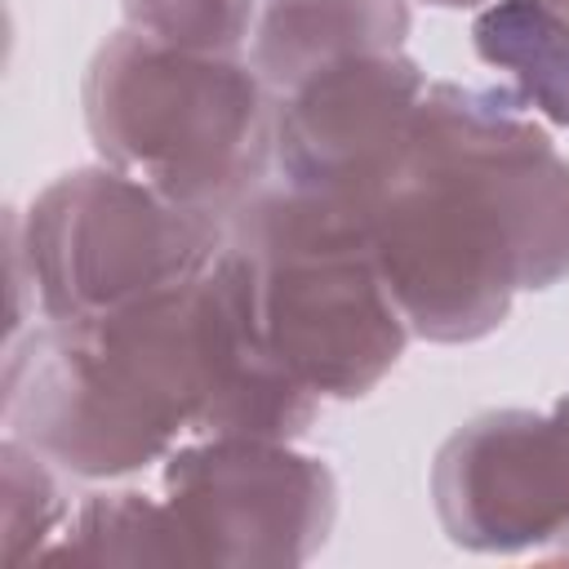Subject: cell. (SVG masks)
<instances>
[{
	"mask_svg": "<svg viewBox=\"0 0 569 569\" xmlns=\"http://www.w3.org/2000/svg\"><path fill=\"white\" fill-rule=\"evenodd\" d=\"M547 418H551V436H556V453H560V471H565V489H569V391L547 409ZM565 542H556L551 551H560Z\"/></svg>",
	"mask_w": 569,
	"mask_h": 569,
	"instance_id": "5bb4252c",
	"label": "cell"
},
{
	"mask_svg": "<svg viewBox=\"0 0 569 569\" xmlns=\"http://www.w3.org/2000/svg\"><path fill=\"white\" fill-rule=\"evenodd\" d=\"M471 49L511 80V93L547 124L569 129V22L542 0H493L471 22Z\"/></svg>",
	"mask_w": 569,
	"mask_h": 569,
	"instance_id": "30bf717a",
	"label": "cell"
},
{
	"mask_svg": "<svg viewBox=\"0 0 569 569\" xmlns=\"http://www.w3.org/2000/svg\"><path fill=\"white\" fill-rule=\"evenodd\" d=\"M427 4H436V9H485L493 0H427Z\"/></svg>",
	"mask_w": 569,
	"mask_h": 569,
	"instance_id": "9a60e30c",
	"label": "cell"
},
{
	"mask_svg": "<svg viewBox=\"0 0 569 569\" xmlns=\"http://www.w3.org/2000/svg\"><path fill=\"white\" fill-rule=\"evenodd\" d=\"M218 262L258 342L320 400L369 396L413 338L351 204L271 178L227 218Z\"/></svg>",
	"mask_w": 569,
	"mask_h": 569,
	"instance_id": "3957f363",
	"label": "cell"
},
{
	"mask_svg": "<svg viewBox=\"0 0 569 569\" xmlns=\"http://www.w3.org/2000/svg\"><path fill=\"white\" fill-rule=\"evenodd\" d=\"M356 213L427 342H480L516 293L569 280V160L511 89L431 80Z\"/></svg>",
	"mask_w": 569,
	"mask_h": 569,
	"instance_id": "7a4b0ae2",
	"label": "cell"
},
{
	"mask_svg": "<svg viewBox=\"0 0 569 569\" xmlns=\"http://www.w3.org/2000/svg\"><path fill=\"white\" fill-rule=\"evenodd\" d=\"M542 4H547L556 18H565V22H569V0H542Z\"/></svg>",
	"mask_w": 569,
	"mask_h": 569,
	"instance_id": "2e32d148",
	"label": "cell"
},
{
	"mask_svg": "<svg viewBox=\"0 0 569 569\" xmlns=\"http://www.w3.org/2000/svg\"><path fill=\"white\" fill-rule=\"evenodd\" d=\"M160 485L196 565H307L338 520L333 467L293 440L191 436L164 453Z\"/></svg>",
	"mask_w": 569,
	"mask_h": 569,
	"instance_id": "8992f818",
	"label": "cell"
},
{
	"mask_svg": "<svg viewBox=\"0 0 569 569\" xmlns=\"http://www.w3.org/2000/svg\"><path fill=\"white\" fill-rule=\"evenodd\" d=\"M124 22L178 49L244 53L262 0H120Z\"/></svg>",
	"mask_w": 569,
	"mask_h": 569,
	"instance_id": "4fadbf2b",
	"label": "cell"
},
{
	"mask_svg": "<svg viewBox=\"0 0 569 569\" xmlns=\"http://www.w3.org/2000/svg\"><path fill=\"white\" fill-rule=\"evenodd\" d=\"M53 467L58 462H49L36 445L4 436L0 445V542H4L9 565L40 560L44 547L58 538L62 520L71 516Z\"/></svg>",
	"mask_w": 569,
	"mask_h": 569,
	"instance_id": "7c38bea8",
	"label": "cell"
},
{
	"mask_svg": "<svg viewBox=\"0 0 569 569\" xmlns=\"http://www.w3.org/2000/svg\"><path fill=\"white\" fill-rule=\"evenodd\" d=\"M316 413L320 396L258 342L218 258L107 316H44L4 356L9 436L84 480L133 476L191 436L298 440Z\"/></svg>",
	"mask_w": 569,
	"mask_h": 569,
	"instance_id": "6da1fadb",
	"label": "cell"
},
{
	"mask_svg": "<svg viewBox=\"0 0 569 569\" xmlns=\"http://www.w3.org/2000/svg\"><path fill=\"white\" fill-rule=\"evenodd\" d=\"M31 298L49 320L107 316L200 276L227 222L196 213L142 178L84 164L58 173L27 213H9Z\"/></svg>",
	"mask_w": 569,
	"mask_h": 569,
	"instance_id": "5b68a950",
	"label": "cell"
},
{
	"mask_svg": "<svg viewBox=\"0 0 569 569\" xmlns=\"http://www.w3.org/2000/svg\"><path fill=\"white\" fill-rule=\"evenodd\" d=\"M436 520L480 556L551 551L569 538V493L547 409H489L445 436L431 462Z\"/></svg>",
	"mask_w": 569,
	"mask_h": 569,
	"instance_id": "52a82bcc",
	"label": "cell"
},
{
	"mask_svg": "<svg viewBox=\"0 0 569 569\" xmlns=\"http://www.w3.org/2000/svg\"><path fill=\"white\" fill-rule=\"evenodd\" d=\"M427 71L405 53H360L276 98V178L351 204L405 147Z\"/></svg>",
	"mask_w": 569,
	"mask_h": 569,
	"instance_id": "ba28073f",
	"label": "cell"
},
{
	"mask_svg": "<svg viewBox=\"0 0 569 569\" xmlns=\"http://www.w3.org/2000/svg\"><path fill=\"white\" fill-rule=\"evenodd\" d=\"M40 560L71 565H196L169 502L138 489L84 493Z\"/></svg>",
	"mask_w": 569,
	"mask_h": 569,
	"instance_id": "8fae6325",
	"label": "cell"
},
{
	"mask_svg": "<svg viewBox=\"0 0 569 569\" xmlns=\"http://www.w3.org/2000/svg\"><path fill=\"white\" fill-rule=\"evenodd\" d=\"M551 556H565V560H569V542H565V547H560V551H551Z\"/></svg>",
	"mask_w": 569,
	"mask_h": 569,
	"instance_id": "e0dca14e",
	"label": "cell"
},
{
	"mask_svg": "<svg viewBox=\"0 0 569 569\" xmlns=\"http://www.w3.org/2000/svg\"><path fill=\"white\" fill-rule=\"evenodd\" d=\"M409 22V0H262L249 62L271 98H284L333 62L405 49Z\"/></svg>",
	"mask_w": 569,
	"mask_h": 569,
	"instance_id": "9c48e42d",
	"label": "cell"
},
{
	"mask_svg": "<svg viewBox=\"0 0 569 569\" xmlns=\"http://www.w3.org/2000/svg\"><path fill=\"white\" fill-rule=\"evenodd\" d=\"M80 107L102 164L218 222L276 178V98L244 53L124 27L89 58Z\"/></svg>",
	"mask_w": 569,
	"mask_h": 569,
	"instance_id": "277c9868",
	"label": "cell"
}]
</instances>
